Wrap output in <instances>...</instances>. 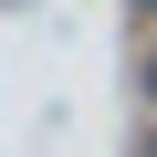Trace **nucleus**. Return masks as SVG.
<instances>
[{
  "instance_id": "obj_2",
  "label": "nucleus",
  "mask_w": 157,
  "mask_h": 157,
  "mask_svg": "<svg viewBox=\"0 0 157 157\" xmlns=\"http://www.w3.org/2000/svg\"><path fill=\"white\" fill-rule=\"evenodd\" d=\"M136 11H147V21H157V0H136Z\"/></svg>"
},
{
  "instance_id": "obj_3",
  "label": "nucleus",
  "mask_w": 157,
  "mask_h": 157,
  "mask_svg": "<svg viewBox=\"0 0 157 157\" xmlns=\"http://www.w3.org/2000/svg\"><path fill=\"white\" fill-rule=\"evenodd\" d=\"M147 157H157V136H147Z\"/></svg>"
},
{
  "instance_id": "obj_1",
  "label": "nucleus",
  "mask_w": 157,
  "mask_h": 157,
  "mask_svg": "<svg viewBox=\"0 0 157 157\" xmlns=\"http://www.w3.org/2000/svg\"><path fill=\"white\" fill-rule=\"evenodd\" d=\"M147 94H157V52H147Z\"/></svg>"
}]
</instances>
